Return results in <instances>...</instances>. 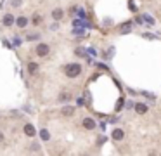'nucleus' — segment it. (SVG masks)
Returning <instances> with one entry per match:
<instances>
[{
	"instance_id": "8",
	"label": "nucleus",
	"mask_w": 161,
	"mask_h": 156,
	"mask_svg": "<svg viewBox=\"0 0 161 156\" xmlns=\"http://www.w3.org/2000/svg\"><path fill=\"white\" fill-rule=\"evenodd\" d=\"M24 134L30 135V137H33V135H35V127L30 125V123H28V125H24Z\"/></svg>"
},
{
	"instance_id": "19",
	"label": "nucleus",
	"mask_w": 161,
	"mask_h": 156,
	"mask_svg": "<svg viewBox=\"0 0 161 156\" xmlns=\"http://www.w3.org/2000/svg\"><path fill=\"white\" fill-rule=\"evenodd\" d=\"M128 5H130V11H137V7H135V4H133V2H130Z\"/></svg>"
},
{
	"instance_id": "11",
	"label": "nucleus",
	"mask_w": 161,
	"mask_h": 156,
	"mask_svg": "<svg viewBox=\"0 0 161 156\" xmlns=\"http://www.w3.org/2000/svg\"><path fill=\"white\" fill-rule=\"evenodd\" d=\"M52 18L56 19V21H61V19H63V11H61V9H54V11H52Z\"/></svg>"
},
{
	"instance_id": "10",
	"label": "nucleus",
	"mask_w": 161,
	"mask_h": 156,
	"mask_svg": "<svg viewBox=\"0 0 161 156\" xmlns=\"http://www.w3.org/2000/svg\"><path fill=\"white\" fill-rule=\"evenodd\" d=\"M69 99H71V94H69V92H61L59 94V101H61V102H68Z\"/></svg>"
},
{
	"instance_id": "15",
	"label": "nucleus",
	"mask_w": 161,
	"mask_h": 156,
	"mask_svg": "<svg viewBox=\"0 0 161 156\" xmlns=\"http://www.w3.org/2000/svg\"><path fill=\"white\" fill-rule=\"evenodd\" d=\"M40 137H42V141H49V139H50V134H49V132H47V130H42V132H40Z\"/></svg>"
},
{
	"instance_id": "14",
	"label": "nucleus",
	"mask_w": 161,
	"mask_h": 156,
	"mask_svg": "<svg viewBox=\"0 0 161 156\" xmlns=\"http://www.w3.org/2000/svg\"><path fill=\"white\" fill-rule=\"evenodd\" d=\"M31 23H33L35 26H38V24L42 23V16H40V14H35L33 18H31Z\"/></svg>"
},
{
	"instance_id": "3",
	"label": "nucleus",
	"mask_w": 161,
	"mask_h": 156,
	"mask_svg": "<svg viewBox=\"0 0 161 156\" xmlns=\"http://www.w3.org/2000/svg\"><path fill=\"white\" fill-rule=\"evenodd\" d=\"M83 127L88 128V130H94L95 128V122L92 118H85V120H83Z\"/></svg>"
},
{
	"instance_id": "13",
	"label": "nucleus",
	"mask_w": 161,
	"mask_h": 156,
	"mask_svg": "<svg viewBox=\"0 0 161 156\" xmlns=\"http://www.w3.org/2000/svg\"><path fill=\"white\" fill-rule=\"evenodd\" d=\"M28 71H30V73H37V71H38V64L33 63V61H30V63H28Z\"/></svg>"
},
{
	"instance_id": "18",
	"label": "nucleus",
	"mask_w": 161,
	"mask_h": 156,
	"mask_svg": "<svg viewBox=\"0 0 161 156\" xmlns=\"http://www.w3.org/2000/svg\"><path fill=\"white\" fill-rule=\"evenodd\" d=\"M121 108H123V101H118V106H116V109H121Z\"/></svg>"
},
{
	"instance_id": "16",
	"label": "nucleus",
	"mask_w": 161,
	"mask_h": 156,
	"mask_svg": "<svg viewBox=\"0 0 161 156\" xmlns=\"http://www.w3.org/2000/svg\"><path fill=\"white\" fill-rule=\"evenodd\" d=\"M40 35H28V40H38Z\"/></svg>"
},
{
	"instance_id": "12",
	"label": "nucleus",
	"mask_w": 161,
	"mask_h": 156,
	"mask_svg": "<svg viewBox=\"0 0 161 156\" xmlns=\"http://www.w3.org/2000/svg\"><path fill=\"white\" fill-rule=\"evenodd\" d=\"M73 113H75V109H73L71 106H64L63 108V115L64 116H73Z\"/></svg>"
},
{
	"instance_id": "17",
	"label": "nucleus",
	"mask_w": 161,
	"mask_h": 156,
	"mask_svg": "<svg viewBox=\"0 0 161 156\" xmlns=\"http://www.w3.org/2000/svg\"><path fill=\"white\" fill-rule=\"evenodd\" d=\"M12 5H14V7H18V5H21V0H12Z\"/></svg>"
},
{
	"instance_id": "6",
	"label": "nucleus",
	"mask_w": 161,
	"mask_h": 156,
	"mask_svg": "<svg viewBox=\"0 0 161 156\" xmlns=\"http://www.w3.org/2000/svg\"><path fill=\"white\" fill-rule=\"evenodd\" d=\"M14 21H16V19H14V16H12V14H5L4 16V24L5 26H12V24H14Z\"/></svg>"
},
{
	"instance_id": "4",
	"label": "nucleus",
	"mask_w": 161,
	"mask_h": 156,
	"mask_svg": "<svg viewBox=\"0 0 161 156\" xmlns=\"http://www.w3.org/2000/svg\"><path fill=\"white\" fill-rule=\"evenodd\" d=\"M123 130L121 128H116V130H113V139H114V141H121V139H123Z\"/></svg>"
},
{
	"instance_id": "2",
	"label": "nucleus",
	"mask_w": 161,
	"mask_h": 156,
	"mask_svg": "<svg viewBox=\"0 0 161 156\" xmlns=\"http://www.w3.org/2000/svg\"><path fill=\"white\" fill-rule=\"evenodd\" d=\"M49 50H50V49H49V45H47V44H40L37 47V54L40 57H45L47 54H49Z\"/></svg>"
},
{
	"instance_id": "5",
	"label": "nucleus",
	"mask_w": 161,
	"mask_h": 156,
	"mask_svg": "<svg viewBox=\"0 0 161 156\" xmlns=\"http://www.w3.org/2000/svg\"><path fill=\"white\" fill-rule=\"evenodd\" d=\"M135 111L139 113V115H144V113H147V106H146V104H142V102L135 104Z\"/></svg>"
},
{
	"instance_id": "7",
	"label": "nucleus",
	"mask_w": 161,
	"mask_h": 156,
	"mask_svg": "<svg viewBox=\"0 0 161 156\" xmlns=\"http://www.w3.org/2000/svg\"><path fill=\"white\" fill-rule=\"evenodd\" d=\"M16 24H18V26H19V28H24V26H26V24H28V19H26V18H24V16H19V18H18V19H16Z\"/></svg>"
},
{
	"instance_id": "1",
	"label": "nucleus",
	"mask_w": 161,
	"mask_h": 156,
	"mask_svg": "<svg viewBox=\"0 0 161 156\" xmlns=\"http://www.w3.org/2000/svg\"><path fill=\"white\" fill-rule=\"evenodd\" d=\"M80 73H82V66H80V64L73 63V64H68V66H66V76L76 78Z\"/></svg>"
},
{
	"instance_id": "9",
	"label": "nucleus",
	"mask_w": 161,
	"mask_h": 156,
	"mask_svg": "<svg viewBox=\"0 0 161 156\" xmlns=\"http://www.w3.org/2000/svg\"><path fill=\"white\" fill-rule=\"evenodd\" d=\"M130 30H132V24L130 23H125V24H121L120 26V33H130Z\"/></svg>"
},
{
	"instance_id": "20",
	"label": "nucleus",
	"mask_w": 161,
	"mask_h": 156,
	"mask_svg": "<svg viewBox=\"0 0 161 156\" xmlns=\"http://www.w3.org/2000/svg\"><path fill=\"white\" fill-rule=\"evenodd\" d=\"M4 141V134H2V132H0V142Z\"/></svg>"
}]
</instances>
